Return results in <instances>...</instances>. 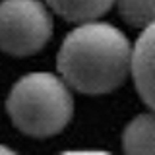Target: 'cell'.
<instances>
[{
  "instance_id": "obj_1",
  "label": "cell",
  "mask_w": 155,
  "mask_h": 155,
  "mask_svg": "<svg viewBox=\"0 0 155 155\" xmlns=\"http://www.w3.org/2000/svg\"><path fill=\"white\" fill-rule=\"evenodd\" d=\"M56 62L62 80L76 91L105 95L132 72V47L114 25L93 19L68 33Z\"/></svg>"
},
{
  "instance_id": "obj_2",
  "label": "cell",
  "mask_w": 155,
  "mask_h": 155,
  "mask_svg": "<svg viewBox=\"0 0 155 155\" xmlns=\"http://www.w3.org/2000/svg\"><path fill=\"white\" fill-rule=\"evenodd\" d=\"M6 110L19 132L33 138L60 134L74 114V99L62 78L31 72L14 84Z\"/></svg>"
},
{
  "instance_id": "obj_3",
  "label": "cell",
  "mask_w": 155,
  "mask_h": 155,
  "mask_svg": "<svg viewBox=\"0 0 155 155\" xmlns=\"http://www.w3.org/2000/svg\"><path fill=\"white\" fill-rule=\"evenodd\" d=\"M52 35V18L41 0L0 2V51L12 56L39 52Z\"/></svg>"
},
{
  "instance_id": "obj_4",
  "label": "cell",
  "mask_w": 155,
  "mask_h": 155,
  "mask_svg": "<svg viewBox=\"0 0 155 155\" xmlns=\"http://www.w3.org/2000/svg\"><path fill=\"white\" fill-rule=\"evenodd\" d=\"M132 76L143 103L155 110V21L143 27L132 48Z\"/></svg>"
},
{
  "instance_id": "obj_5",
  "label": "cell",
  "mask_w": 155,
  "mask_h": 155,
  "mask_svg": "<svg viewBox=\"0 0 155 155\" xmlns=\"http://www.w3.org/2000/svg\"><path fill=\"white\" fill-rule=\"evenodd\" d=\"M114 2L116 0H47L52 12L74 23H85L101 18Z\"/></svg>"
},
{
  "instance_id": "obj_6",
  "label": "cell",
  "mask_w": 155,
  "mask_h": 155,
  "mask_svg": "<svg viewBox=\"0 0 155 155\" xmlns=\"http://www.w3.org/2000/svg\"><path fill=\"white\" fill-rule=\"evenodd\" d=\"M122 145L126 153H155V113L136 116L122 134Z\"/></svg>"
},
{
  "instance_id": "obj_7",
  "label": "cell",
  "mask_w": 155,
  "mask_h": 155,
  "mask_svg": "<svg viewBox=\"0 0 155 155\" xmlns=\"http://www.w3.org/2000/svg\"><path fill=\"white\" fill-rule=\"evenodd\" d=\"M116 4L128 25L145 27L155 21V0H116Z\"/></svg>"
},
{
  "instance_id": "obj_8",
  "label": "cell",
  "mask_w": 155,
  "mask_h": 155,
  "mask_svg": "<svg viewBox=\"0 0 155 155\" xmlns=\"http://www.w3.org/2000/svg\"><path fill=\"white\" fill-rule=\"evenodd\" d=\"M0 153H12V149H10V147H4V145H0Z\"/></svg>"
}]
</instances>
